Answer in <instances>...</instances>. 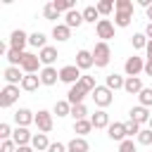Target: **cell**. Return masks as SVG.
Listing matches in <instances>:
<instances>
[{
    "label": "cell",
    "mask_w": 152,
    "mask_h": 152,
    "mask_svg": "<svg viewBox=\"0 0 152 152\" xmlns=\"http://www.w3.org/2000/svg\"><path fill=\"white\" fill-rule=\"evenodd\" d=\"M64 24H66L69 28H78L81 24H86V21H83V12H78V10L66 12V14H64Z\"/></svg>",
    "instance_id": "22"
},
{
    "label": "cell",
    "mask_w": 152,
    "mask_h": 152,
    "mask_svg": "<svg viewBox=\"0 0 152 152\" xmlns=\"http://www.w3.org/2000/svg\"><path fill=\"white\" fill-rule=\"evenodd\" d=\"M138 145H152V131L150 128H142L138 133Z\"/></svg>",
    "instance_id": "41"
},
{
    "label": "cell",
    "mask_w": 152,
    "mask_h": 152,
    "mask_svg": "<svg viewBox=\"0 0 152 152\" xmlns=\"http://www.w3.org/2000/svg\"><path fill=\"white\" fill-rule=\"evenodd\" d=\"M52 142L48 140V133H33V140H31V147L36 150V152H48V147H50Z\"/></svg>",
    "instance_id": "21"
},
{
    "label": "cell",
    "mask_w": 152,
    "mask_h": 152,
    "mask_svg": "<svg viewBox=\"0 0 152 152\" xmlns=\"http://www.w3.org/2000/svg\"><path fill=\"white\" fill-rule=\"evenodd\" d=\"M66 150H74V152H88V150H90V145H88V140H86V138L76 135V138H71V140L66 142Z\"/></svg>",
    "instance_id": "27"
},
{
    "label": "cell",
    "mask_w": 152,
    "mask_h": 152,
    "mask_svg": "<svg viewBox=\"0 0 152 152\" xmlns=\"http://www.w3.org/2000/svg\"><path fill=\"white\" fill-rule=\"evenodd\" d=\"M147 128H150V131H152V119H150V124H147Z\"/></svg>",
    "instance_id": "51"
},
{
    "label": "cell",
    "mask_w": 152,
    "mask_h": 152,
    "mask_svg": "<svg viewBox=\"0 0 152 152\" xmlns=\"http://www.w3.org/2000/svg\"><path fill=\"white\" fill-rule=\"evenodd\" d=\"M14 124L28 128V124H36V114H33L31 109H26V107H19V109L14 112Z\"/></svg>",
    "instance_id": "12"
},
{
    "label": "cell",
    "mask_w": 152,
    "mask_h": 152,
    "mask_svg": "<svg viewBox=\"0 0 152 152\" xmlns=\"http://www.w3.org/2000/svg\"><path fill=\"white\" fill-rule=\"evenodd\" d=\"M38 76H40V83H43V86H55V83L59 81V71H57L55 66H43Z\"/></svg>",
    "instance_id": "17"
},
{
    "label": "cell",
    "mask_w": 152,
    "mask_h": 152,
    "mask_svg": "<svg viewBox=\"0 0 152 152\" xmlns=\"http://www.w3.org/2000/svg\"><path fill=\"white\" fill-rule=\"evenodd\" d=\"M52 114H57L59 119H62V116H71V104H69V100H57L55 107H52Z\"/></svg>",
    "instance_id": "28"
},
{
    "label": "cell",
    "mask_w": 152,
    "mask_h": 152,
    "mask_svg": "<svg viewBox=\"0 0 152 152\" xmlns=\"http://www.w3.org/2000/svg\"><path fill=\"white\" fill-rule=\"evenodd\" d=\"M90 121H93V128H109V114L104 112V109H97L93 116H90Z\"/></svg>",
    "instance_id": "25"
},
{
    "label": "cell",
    "mask_w": 152,
    "mask_h": 152,
    "mask_svg": "<svg viewBox=\"0 0 152 152\" xmlns=\"http://www.w3.org/2000/svg\"><path fill=\"white\" fill-rule=\"evenodd\" d=\"M17 152H36L31 145H24V147H17Z\"/></svg>",
    "instance_id": "49"
},
{
    "label": "cell",
    "mask_w": 152,
    "mask_h": 152,
    "mask_svg": "<svg viewBox=\"0 0 152 152\" xmlns=\"http://www.w3.org/2000/svg\"><path fill=\"white\" fill-rule=\"evenodd\" d=\"M145 52H147V62H152V40L147 43V48H145Z\"/></svg>",
    "instance_id": "47"
},
{
    "label": "cell",
    "mask_w": 152,
    "mask_h": 152,
    "mask_svg": "<svg viewBox=\"0 0 152 152\" xmlns=\"http://www.w3.org/2000/svg\"><path fill=\"white\" fill-rule=\"evenodd\" d=\"M150 152H152V150H150Z\"/></svg>",
    "instance_id": "53"
},
{
    "label": "cell",
    "mask_w": 152,
    "mask_h": 152,
    "mask_svg": "<svg viewBox=\"0 0 152 152\" xmlns=\"http://www.w3.org/2000/svg\"><path fill=\"white\" fill-rule=\"evenodd\" d=\"M107 135H109V140L124 142V140H126V128H124V124H119V121L109 124V128H107Z\"/></svg>",
    "instance_id": "20"
},
{
    "label": "cell",
    "mask_w": 152,
    "mask_h": 152,
    "mask_svg": "<svg viewBox=\"0 0 152 152\" xmlns=\"http://www.w3.org/2000/svg\"><path fill=\"white\" fill-rule=\"evenodd\" d=\"M28 45H31V48H38V50L48 48V38H45V33H40V31L31 33V36H28Z\"/></svg>",
    "instance_id": "31"
},
{
    "label": "cell",
    "mask_w": 152,
    "mask_h": 152,
    "mask_svg": "<svg viewBox=\"0 0 152 152\" xmlns=\"http://www.w3.org/2000/svg\"><path fill=\"white\" fill-rule=\"evenodd\" d=\"M78 86H81L83 90H88V93H93V90L97 88V83H95V76H90V74H83V76H81V81H78Z\"/></svg>",
    "instance_id": "35"
},
{
    "label": "cell",
    "mask_w": 152,
    "mask_h": 152,
    "mask_svg": "<svg viewBox=\"0 0 152 152\" xmlns=\"http://www.w3.org/2000/svg\"><path fill=\"white\" fill-rule=\"evenodd\" d=\"M93 59H95V66H97V69H104V66L109 64V59H112V48H109V43H104V40L95 43V48H93Z\"/></svg>",
    "instance_id": "2"
},
{
    "label": "cell",
    "mask_w": 152,
    "mask_h": 152,
    "mask_svg": "<svg viewBox=\"0 0 152 152\" xmlns=\"http://www.w3.org/2000/svg\"><path fill=\"white\" fill-rule=\"evenodd\" d=\"M95 7H97V12H100L102 17H107V14H112V10H116V2H114V0H100Z\"/></svg>",
    "instance_id": "33"
},
{
    "label": "cell",
    "mask_w": 152,
    "mask_h": 152,
    "mask_svg": "<svg viewBox=\"0 0 152 152\" xmlns=\"http://www.w3.org/2000/svg\"><path fill=\"white\" fill-rule=\"evenodd\" d=\"M19 88H21V86H7V83H5V88L0 90V107H2V109L12 107V104L19 100Z\"/></svg>",
    "instance_id": "5"
},
{
    "label": "cell",
    "mask_w": 152,
    "mask_h": 152,
    "mask_svg": "<svg viewBox=\"0 0 152 152\" xmlns=\"http://www.w3.org/2000/svg\"><path fill=\"white\" fill-rule=\"evenodd\" d=\"M90 97L95 100V104H97L100 109H104V107H109V104L114 102V93H112L107 86H97V88L90 93Z\"/></svg>",
    "instance_id": "3"
},
{
    "label": "cell",
    "mask_w": 152,
    "mask_h": 152,
    "mask_svg": "<svg viewBox=\"0 0 152 152\" xmlns=\"http://www.w3.org/2000/svg\"><path fill=\"white\" fill-rule=\"evenodd\" d=\"M142 33H145V36L152 40V21H147V26H145V31H142Z\"/></svg>",
    "instance_id": "46"
},
{
    "label": "cell",
    "mask_w": 152,
    "mask_h": 152,
    "mask_svg": "<svg viewBox=\"0 0 152 152\" xmlns=\"http://www.w3.org/2000/svg\"><path fill=\"white\" fill-rule=\"evenodd\" d=\"M145 74L152 76V62H147V59H145Z\"/></svg>",
    "instance_id": "48"
},
{
    "label": "cell",
    "mask_w": 152,
    "mask_h": 152,
    "mask_svg": "<svg viewBox=\"0 0 152 152\" xmlns=\"http://www.w3.org/2000/svg\"><path fill=\"white\" fill-rule=\"evenodd\" d=\"M119 152H138V147H135L133 138H126L124 142H119Z\"/></svg>",
    "instance_id": "42"
},
{
    "label": "cell",
    "mask_w": 152,
    "mask_h": 152,
    "mask_svg": "<svg viewBox=\"0 0 152 152\" xmlns=\"http://www.w3.org/2000/svg\"><path fill=\"white\" fill-rule=\"evenodd\" d=\"M124 71H126V76H138L140 71H145V62H142V57H138V55L128 57V59L124 62Z\"/></svg>",
    "instance_id": "8"
},
{
    "label": "cell",
    "mask_w": 152,
    "mask_h": 152,
    "mask_svg": "<svg viewBox=\"0 0 152 152\" xmlns=\"http://www.w3.org/2000/svg\"><path fill=\"white\" fill-rule=\"evenodd\" d=\"M142 81H140V76H128L126 78V83H124V90L128 93V95H140L142 93Z\"/></svg>",
    "instance_id": "19"
},
{
    "label": "cell",
    "mask_w": 152,
    "mask_h": 152,
    "mask_svg": "<svg viewBox=\"0 0 152 152\" xmlns=\"http://www.w3.org/2000/svg\"><path fill=\"white\" fill-rule=\"evenodd\" d=\"M52 38H55L57 43H64V40L71 38V28H69L66 24H55V26H52Z\"/></svg>",
    "instance_id": "23"
},
{
    "label": "cell",
    "mask_w": 152,
    "mask_h": 152,
    "mask_svg": "<svg viewBox=\"0 0 152 152\" xmlns=\"http://www.w3.org/2000/svg\"><path fill=\"white\" fill-rule=\"evenodd\" d=\"M24 76H26V74L21 71V66H7V69L2 71V78H5L7 86H21Z\"/></svg>",
    "instance_id": "9"
},
{
    "label": "cell",
    "mask_w": 152,
    "mask_h": 152,
    "mask_svg": "<svg viewBox=\"0 0 152 152\" xmlns=\"http://www.w3.org/2000/svg\"><path fill=\"white\" fill-rule=\"evenodd\" d=\"M138 100H140V104H142V107H147V109H150V107H152V88H142V93L138 95Z\"/></svg>",
    "instance_id": "40"
},
{
    "label": "cell",
    "mask_w": 152,
    "mask_h": 152,
    "mask_svg": "<svg viewBox=\"0 0 152 152\" xmlns=\"http://www.w3.org/2000/svg\"><path fill=\"white\" fill-rule=\"evenodd\" d=\"M7 62H10V66H21V62H24V52L21 50H7Z\"/></svg>",
    "instance_id": "32"
},
{
    "label": "cell",
    "mask_w": 152,
    "mask_h": 152,
    "mask_svg": "<svg viewBox=\"0 0 152 152\" xmlns=\"http://www.w3.org/2000/svg\"><path fill=\"white\" fill-rule=\"evenodd\" d=\"M145 14H147V19H150V21H152V5H150V7H147V10H145Z\"/></svg>",
    "instance_id": "50"
},
{
    "label": "cell",
    "mask_w": 152,
    "mask_h": 152,
    "mask_svg": "<svg viewBox=\"0 0 152 152\" xmlns=\"http://www.w3.org/2000/svg\"><path fill=\"white\" fill-rule=\"evenodd\" d=\"M48 152H66V145H64V142H52V145L48 147Z\"/></svg>",
    "instance_id": "45"
},
{
    "label": "cell",
    "mask_w": 152,
    "mask_h": 152,
    "mask_svg": "<svg viewBox=\"0 0 152 152\" xmlns=\"http://www.w3.org/2000/svg\"><path fill=\"white\" fill-rule=\"evenodd\" d=\"M124 128H126V138H133V135L138 138V133L142 131V126H140V124H135L133 119H128V121H124Z\"/></svg>",
    "instance_id": "36"
},
{
    "label": "cell",
    "mask_w": 152,
    "mask_h": 152,
    "mask_svg": "<svg viewBox=\"0 0 152 152\" xmlns=\"http://www.w3.org/2000/svg\"><path fill=\"white\" fill-rule=\"evenodd\" d=\"M147 43H150V38H147L145 33H133V38H131V45H133L135 50H145Z\"/></svg>",
    "instance_id": "34"
},
{
    "label": "cell",
    "mask_w": 152,
    "mask_h": 152,
    "mask_svg": "<svg viewBox=\"0 0 152 152\" xmlns=\"http://www.w3.org/2000/svg\"><path fill=\"white\" fill-rule=\"evenodd\" d=\"M128 119H133L135 124H150V109L147 107H142V104H138V107H131V112H128Z\"/></svg>",
    "instance_id": "14"
},
{
    "label": "cell",
    "mask_w": 152,
    "mask_h": 152,
    "mask_svg": "<svg viewBox=\"0 0 152 152\" xmlns=\"http://www.w3.org/2000/svg\"><path fill=\"white\" fill-rule=\"evenodd\" d=\"M133 19V2L131 0H116V10H114V26L126 28Z\"/></svg>",
    "instance_id": "1"
},
{
    "label": "cell",
    "mask_w": 152,
    "mask_h": 152,
    "mask_svg": "<svg viewBox=\"0 0 152 152\" xmlns=\"http://www.w3.org/2000/svg\"><path fill=\"white\" fill-rule=\"evenodd\" d=\"M36 126H38V133H50L52 126H55V121H52V112H48V109H38V114H36Z\"/></svg>",
    "instance_id": "6"
},
{
    "label": "cell",
    "mask_w": 152,
    "mask_h": 152,
    "mask_svg": "<svg viewBox=\"0 0 152 152\" xmlns=\"http://www.w3.org/2000/svg\"><path fill=\"white\" fill-rule=\"evenodd\" d=\"M28 45V33L26 31H21V28H14L12 31V36H10V48L12 50H21L24 52V48Z\"/></svg>",
    "instance_id": "11"
},
{
    "label": "cell",
    "mask_w": 152,
    "mask_h": 152,
    "mask_svg": "<svg viewBox=\"0 0 152 152\" xmlns=\"http://www.w3.org/2000/svg\"><path fill=\"white\" fill-rule=\"evenodd\" d=\"M76 66H78L81 71H88L90 66H95L93 50H78V52H76Z\"/></svg>",
    "instance_id": "13"
},
{
    "label": "cell",
    "mask_w": 152,
    "mask_h": 152,
    "mask_svg": "<svg viewBox=\"0 0 152 152\" xmlns=\"http://www.w3.org/2000/svg\"><path fill=\"white\" fill-rule=\"evenodd\" d=\"M12 133H14L12 126H10L7 121H2V124H0V138H2V140H12Z\"/></svg>",
    "instance_id": "43"
},
{
    "label": "cell",
    "mask_w": 152,
    "mask_h": 152,
    "mask_svg": "<svg viewBox=\"0 0 152 152\" xmlns=\"http://www.w3.org/2000/svg\"><path fill=\"white\" fill-rule=\"evenodd\" d=\"M66 152H74V150H66Z\"/></svg>",
    "instance_id": "52"
},
{
    "label": "cell",
    "mask_w": 152,
    "mask_h": 152,
    "mask_svg": "<svg viewBox=\"0 0 152 152\" xmlns=\"http://www.w3.org/2000/svg\"><path fill=\"white\" fill-rule=\"evenodd\" d=\"M81 12H83V21H88V24H97V21H100V12H97L95 5H88V7H83Z\"/></svg>",
    "instance_id": "30"
},
{
    "label": "cell",
    "mask_w": 152,
    "mask_h": 152,
    "mask_svg": "<svg viewBox=\"0 0 152 152\" xmlns=\"http://www.w3.org/2000/svg\"><path fill=\"white\" fill-rule=\"evenodd\" d=\"M52 5H55V10H57L59 14H62V12L66 14V12L76 10V7H74V0H52Z\"/></svg>",
    "instance_id": "37"
},
{
    "label": "cell",
    "mask_w": 152,
    "mask_h": 152,
    "mask_svg": "<svg viewBox=\"0 0 152 152\" xmlns=\"http://www.w3.org/2000/svg\"><path fill=\"white\" fill-rule=\"evenodd\" d=\"M21 71H24V74H40V57L33 55V52H24Z\"/></svg>",
    "instance_id": "7"
},
{
    "label": "cell",
    "mask_w": 152,
    "mask_h": 152,
    "mask_svg": "<svg viewBox=\"0 0 152 152\" xmlns=\"http://www.w3.org/2000/svg\"><path fill=\"white\" fill-rule=\"evenodd\" d=\"M12 140L17 142V147H24V145H31L33 133H28V128H24V126H17L12 133Z\"/></svg>",
    "instance_id": "16"
},
{
    "label": "cell",
    "mask_w": 152,
    "mask_h": 152,
    "mask_svg": "<svg viewBox=\"0 0 152 152\" xmlns=\"http://www.w3.org/2000/svg\"><path fill=\"white\" fill-rule=\"evenodd\" d=\"M90 131H93V121H90V119H81V121H74V133H78L81 138H86Z\"/></svg>",
    "instance_id": "29"
},
{
    "label": "cell",
    "mask_w": 152,
    "mask_h": 152,
    "mask_svg": "<svg viewBox=\"0 0 152 152\" xmlns=\"http://www.w3.org/2000/svg\"><path fill=\"white\" fill-rule=\"evenodd\" d=\"M81 69L76 66V64H66V66H62L59 69V81L62 83H69V86H76L78 81H81Z\"/></svg>",
    "instance_id": "4"
},
{
    "label": "cell",
    "mask_w": 152,
    "mask_h": 152,
    "mask_svg": "<svg viewBox=\"0 0 152 152\" xmlns=\"http://www.w3.org/2000/svg\"><path fill=\"white\" fill-rule=\"evenodd\" d=\"M95 33H97V38H102V40L107 43L109 38H114V21H109V19H100V21L95 24Z\"/></svg>",
    "instance_id": "10"
},
{
    "label": "cell",
    "mask_w": 152,
    "mask_h": 152,
    "mask_svg": "<svg viewBox=\"0 0 152 152\" xmlns=\"http://www.w3.org/2000/svg\"><path fill=\"white\" fill-rule=\"evenodd\" d=\"M0 152H17V142L14 140H2L0 142Z\"/></svg>",
    "instance_id": "44"
},
{
    "label": "cell",
    "mask_w": 152,
    "mask_h": 152,
    "mask_svg": "<svg viewBox=\"0 0 152 152\" xmlns=\"http://www.w3.org/2000/svg\"><path fill=\"white\" fill-rule=\"evenodd\" d=\"M43 17H45L48 21H57V19H59V12L55 10V5H52V2H48V5L43 7Z\"/></svg>",
    "instance_id": "38"
},
{
    "label": "cell",
    "mask_w": 152,
    "mask_h": 152,
    "mask_svg": "<svg viewBox=\"0 0 152 152\" xmlns=\"http://www.w3.org/2000/svg\"><path fill=\"white\" fill-rule=\"evenodd\" d=\"M86 95H90L88 90H83L78 83L76 86H69V93H66V100H69V104L74 107V104H83V97Z\"/></svg>",
    "instance_id": "15"
},
{
    "label": "cell",
    "mask_w": 152,
    "mask_h": 152,
    "mask_svg": "<svg viewBox=\"0 0 152 152\" xmlns=\"http://www.w3.org/2000/svg\"><path fill=\"white\" fill-rule=\"evenodd\" d=\"M71 116H74V121L88 119V109H86V104H74V107H71Z\"/></svg>",
    "instance_id": "39"
},
{
    "label": "cell",
    "mask_w": 152,
    "mask_h": 152,
    "mask_svg": "<svg viewBox=\"0 0 152 152\" xmlns=\"http://www.w3.org/2000/svg\"><path fill=\"white\" fill-rule=\"evenodd\" d=\"M38 57H40V64L43 66H52L55 62H57V48H52V45H48V48H43L40 52H38Z\"/></svg>",
    "instance_id": "18"
},
{
    "label": "cell",
    "mask_w": 152,
    "mask_h": 152,
    "mask_svg": "<svg viewBox=\"0 0 152 152\" xmlns=\"http://www.w3.org/2000/svg\"><path fill=\"white\" fill-rule=\"evenodd\" d=\"M38 86H43L38 74H26V76H24V81H21V90H26V93L38 90Z\"/></svg>",
    "instance_id": "24"
},
{
    "label": "cell",
    "mask_w": 152,
    "mask_h": 152,
    "mask_svg": "<svg viewBox=\"0 0 152 152\" xmlns=\"http://www.w3.org/2000/svg\"><path fill=\"white\" fill-rule=\"evenodd\" d=\"M124 83H126V78L124 76H119V74H107V78H104V86L114 93V90H124Z\"/></svg>",
    "instance_id": "26"
}]
</instances>
